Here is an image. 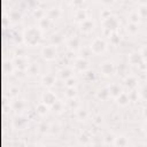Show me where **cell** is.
<instances>
[{"mask_svg": "<svg viewBox=\"0 0 147 147\" xmlns=\"http://www.w3.org/2000/svg\"><path fill=\"white\" fill-rule=\"evenodd\" d=\"M100 1H102L105 5H109V3H111V2H113V0H100Z\"/></svg>", "mask_w": 147, "mask_h": 147, "instance_id": "38", "label": "cell"}, {"mask_svg": "<svg viewBox=\"0 0 147 147\" xmlns=\"http://www.w3.org/2000/svg\"><path fill=\"white\" fill-rule=\"evenodd\" d=\"M13 107L15 110H23L25 108V102L23 100H16V101H14Z\"/></svg>", "mask_w": 147, "mask_h": 147, "instance_id": "27", "label": "cell"}, {"mask_svg": "<svg viewBox=\"0 0 147 147\" xmlns=\"http://www.w3.org/2000/svg\"><path fill=\"white\" fill-rule=\"evenodd\" d=\"M39 129H40V131H41V132H47L51 127H49V125H48V124L42 123V125H40V127H39Z\"/></svg>", "mask_w": 147, "mask_h": 147, "instance_id": "36", "label": "cell"}, {"mask_svg": "<svg viewBox=\"0 0 147 147\" xmlns=\"http://www.w3.org/2000/svg\"><path fill=\"white\" fill-rule=\"evenodd\" d=\"M26 71H28L30 75H37V74L39 72V68H38V65H37L36 63H32V64L29 65V68H28Z\"/></svg>", "mask_w": 147, "mask_h": 147, "instance_id": "29", "label": "cell"}, {"mask_svg": "<svg viewBox=\"0 0 147 147\" xmlns=\"http://www.w3.org/2000/svg\"><path fill=\"white\" fill-rule=\"evenodd\" d=\"M108 88H109L110 95H111V96H114V98H117V96L122 93V90H121L119 85H117V84H113V85H110Z\"/></svg>", "mask_w": 147, "mask_h": 147, "instance_id": "16", "label": "cell"}, {"mask_svg": "<svg viewBox=\"0 0 147 147\" xmlns=\"http://www.w3.org/2000/svg\"><path fill=\"white\" fill-rule=\"evenodd\" d=\"M14 65L16 68H18L20 70H28V68H29L30 64H29V61H28L26 57H24V56H17L15 59V61H14Z\"/></svg>", "mask_w": 147, "mask_h": 147, "instance_id": "9", "label": "cell"}, {"mask_svg": "<svg viewBox=\"0 0 147 147\" xmlns=\"http://www.w3.org/2000/svg\"><path fill=\"white\" fill-rule=\"evenodd\" d=\"M55 101H56V95H55L53 92H51V91L45 92V93L42 94V96H41V102H44V103L47 105L48 107H52Z\"/></svg>", "mask_w": 147, "mask_h": 147, "instance_id": "8", "label": "cell"}, {"mask_svg": "<svg viewBox=\"0 0 147 147\" xmlns=\"http://www.w3.org/2000/svg\"><path fill=\"white\" fill-rule=\"evenodd\" d=\"M130 144V141H129V139L127 138H125V137H116V138H114V142H113V145H116V146H126V145H129Z\"/></svg>", "mask_w": 147, "mask_h": 147, "instance_id": "19", "label": "cell"}, {"mask_svg": "<svg viewBox=\"0 0 147 147\" xmlns=\"http://www.w3.org/2000/svg\"><path fill=\"white\" fill-rule=\"evenodd\" d=\"M138 30H139V26H138V24H136V23H129L127 24V26H126V31H127V33H130V34H136L137 32H138Z\"/></svg>", "mask_w": 147, "mask_h": 147, "instance_id": "22", "label": "cell"}, {"mask_svg": "<svg viewBox=\"0 0 147 147\" xmlns=\"http://www.w3.org/2000/svg\"><path fill=\"white\" fill-rule=\"evenodd\" d=\"M40 55L45 61H54L57 57V49L56 46L51 44V45H46L41 48L40 51Z\"/></svg>", "mask_w": 147, "mask_h": 147, "instance_id": "4", "label": "cell"}, {"mask_svg": "<svg viewBox=\"0 0 147 147\" xmlns=\"http://www.w3.org/2000/svg\"><path fill=\"white\" fill-rule=\"evenodd\" d=\"M42 39V30L39 26H29L23 32V41L30 47H36Z\"/></svg>", "mask_w": 147, "mask_h": 147, "instance_id": "1", "label": "cell"}, {"mask_svg": "<svg viewBox=\"0 0 147 147\" xmlns=\"http://www.w3.org/2000/svg\"><path fill=\"white\" fill-rule=\"evenodd\" d=\"M124 83L129 88H134L138 85V80L134 76H126L125 79H124Z\"/></svg>", "mask_w": 147, "mask_h": 147, "instance_id": "14", "label": "cell"}, {"mask_svg": "<svg viewBox=\"0 0 147 147\" xmlns=\"http://www.w3.org/2000/svg\"><path fill=\"white\" fill-rule=\"evenodd\" d=\"M101 24H102L103 31H105L106 33H108L109 36L113 34V33H115V32L117 31L118 26H119V22H118L117 17H115V16H113V15H108V16L103 17Z\"/></svg>", "mask_w": 147, "mask_h": 147, "instance_id": "2", "label": "cell"}, {"mask_svg": "<svg viewBox=\"0 0 147 147\" xmlns=\"http://www.w3.org/2000/svg\"><path fill=\"white\" fill-rule=\"evenodd\" d=\"M47 16H48L52 21H54V20H56V18H59V17L61 16V11H60L59 8H52V9L48 11Z\"/></svg>", "mask_w": 147, "mask_h": 147, "instance_id": "20", "label": "cell"}, {"mask_svg": "<svg viewBox=\"0 0 147 147\" xmlns=\"http://www.w3.org/2000/svg\"><path fill=\"white\" fill-rule=\"evenodd\" d=\"M139 54H140V56H141L142 61H144V62H147V45H145V46H142V47H141V49H140Z\"/></svg>", "mask_w": 147, "mask_h": 147, "instance_id": "31", "label": "cell"}, {"mask_svg": "<svg viewBox=\"0 0 147 147\" xmlns=\"http://www.w3.org/2000/svg\"><path fill=\"white\" fill-rule=\"evenodd\" d=\"M108 48V44L106 42V40L101 37H95L91 44H90V49L93 54L95 55H100V54H103Z\"/></svg>", "mask_w": 147, "mask_h": 147, "instance_id": "3", "label": "cell"}, {"mask_svg": "<svg viewBox=\"0 0 147 147\" xmlns=\"http://www.w3.org/2000/svg\"><path fill=\"white\" fill-rule=\"evenodd\" d=\"M60 77L62 78V79H68V78H70V77H72V71L70 70V69H68V68H65V69H61L60 70Z\"/></svg>", "mask_w": 147, "mask_h": 147, "instance_id": "23", "label": "cell"}, {"mask_svg": "<svg viewBox=\"0 0 147 147\" xmlns=\"http://www.w3.org/2000/svg\"><path fill=\"white\" fill-rule=\"evenodd\" d=\"M144 116H145L146 119H147V107H145V109H144Z\"/></svg>", "mask_w": 147, "mask_h": 147, "instance_id": "39", "label": "cell"}, {"mask_svg": "<svg viewBox=\"0 0 147 147\" xmlns=\"http://www.w3.org/2000/svg\"><path fill=\"white\" fill-rule=\"evenodd\" d=\"M139 94H140V96H141V99H144L145 101H147V84L142 86V88L140 90V92H139Z\"/></svg>", "mask_w": 147, "mask_h": 147, "instance_id": "33", "label": "cell"}, {"mask_svg": "<svg viewBox=\"0 0 147 147\" xmlns=\"http://www.w3.org/2000/svg\"><path fill=\"white\" fill-rule=\"evenodd\" d=\"M116 100H117V103H118V105H121V106H126V105L130 102V96H129L125 92H122V93L116 98Z\"/></svg>", "mask_w": 147, "mask_h": 147, "instance_id": "15", "label": "cell"}, {"mask_svg": "<svg viewBox=\"0 0 147 147\" xmlns=\"http://www.w3.org/2000/svg\"><path fill=\"white\" fill-rule=\"evenodd\" d=\"M98 96H99L100 99H102V100H106V99L110 98L111 95H110L109 88H102V90H100L99 93H98Z\"/></svg>", "mask_w": 147, "mask_h": 147, "instance_id": "24", "label": "cell"}, {"mask_svg": "<svg viewBox=\"0 0 147 147\" xmlns=\"http://www.w3.org/2000/svg\"><path fill=\"white\" fill-rule=\"evenodd\" d=\"M55 80H56V78H55V76H54L53 74H46V75H44V76L41 77V84H42L44 86H46V87H52V86H54Z\"/></svg>", "mask_w": 147, "mask_h": 147, "instance_id": "10", "label": "cell"}, {"mask_svg": "<svg viewBox=\"0 0 147 147\" xmlns=\"http://www.w3.org/2000/svg\"><path fill=\"white\" fill-rule=\"evenodd\" d=\"M129 61H130V63L133 64V65H137L138 63L144 62L139 53H132V54L130 55V57H129ZM138 65H139V64H138Z\"/></svg>", "mask_w": 147, "mask_h": 147, "instance_id": "17", "label": "cell"}, {"mask_svg": "<svg viewBox=\"0 0 147 147\" xmlns=\"http://www.w3.org/2000/svg\"><path fill=\"white\" fill-rule=\"evenodd\" d=\"M75 17L79 21V23L83 22L84 20L88 18V17H87V13H86L84 9H82V8H78V9L76 10V13H75Z\"/></svg>", "mask_w": 147, "mask_h": 147, "instance_id": "18", "label": "cell"}, {"mask_svg": "<svg viewBox=\"0 0 147 147\" xmlns=\"http://www.w3.org/2000/svg\"><path fill=\"white\" fill-rule=\"evenodd\" d=\"M52 20L48 17V16H42L41 18H39V28L41 29V30H44V29H49V26L52 25Z\"/></svg>", "mask_w": 147, "mask_h": 147, "instance_id": "12", "label": "cell"}, {"mask_svg": "<svg viewBox=\"0 0 147 147\" xmlns=\"http://www.w3.org/2000/svg\"><path fill=\"white\" fill-rule=\"evenodd\" d=\"M65 95H67V98L74 100V98L77 96V90L75 87H68L67 88V92H65Z\"/></svg>", "mask_w": 147, "mask_h": 147, "instance_id": "25", "label": "cell"}, {"mask_svg": "<svg viewBox=\"0 0 147 147\" xmlns=\"http://www.w3.org/2000/svg\"><path fill=\"white\" fill-rule=\"evenodd\" d=\"M144 130H145V132L147 133V119H146V122H145V124H144Z\"/></svg>", "mask_w": 147, "mask_h": 147, "instance_id": "40", "label": "cell"}, {"mask_svg": "<svg viewBox=\"0 0 147 147\" xmlns=\"http://www.w3.org/2000/svg\"><path fill=\"white\" fill-rule=\"evenodd\" d=\"M79 29L84 33H90L94 29V22L92 21V18H86L79 23Z\"/></svg>", "mask_w": 147, "mask_h": 147, "instance_id": "7", "label": "cell"}, {"mask_svg": "<svg viewBox=\"0 0 147 147\" xmlns=\"http://www.w3.org/2000/svg\"><path fill=\"white\" fill-rule=\"evenodd\" d=\"M138 13H139L140 17L146 16V15H147V5H145V6H140V8L138 9Z\"/></svg>", "mask_w": 147, "mask_h": 147, "instance_id": "34", "label": "cell"}, {"mask_svg": "<svg viewBox=\"0 0 147 147\" xmlns=\"http://www.w3.org/2000/svg\"><path fill=\"white\" fill-rule=\"evenodd\" d=\"M13 125H14V127H16L18 130H23L28 125V118L24 116H17L13 121Z\"/></svg>", "mask_w": 147, "mask_h": 147, "instance_id": "11", "label": "cell"}, {"mask_svg": "<svg viewBox=\"0 0 147 147\" xmlns=\"http://www.w3.org/2000/svg\"><path fill=\"white\" fill-rule=\"evenodd\" d=\"M77 116L79 119H85L87 117V111L85 109H78L77 110Z\"/></svg>", "mask_w": 147, "mask_h": 147, "instance_id": "32", "label": "cell"}, {"mask_svg": "<svg viewBox=\"0 0 147 147\" xmlns=\"http://www.w3.org/2000/svg\"><path fill=\"white\" fill-rule=\"evenodd\" d=\"M52 108L54 109V111L56 110L57 113H61V111L63 110V103H62L61 101H59V100H56V101L54 102V105L52 106Z\"/></svg>", "mask_w": 147, "mask_h": 147, "instance_id": "30", "label": "cell"}, {"mask_svg": "<svg viewBox=\"0 0 147 147\" xmlns=\"http://www.w3.org/2000/svg\"><path fill=\"white\" fill-rule=\"evenodd\" d=\"M84 3V0H71V5L75 6L76 8H79Z\"/></svg>", "mask_w": 147, "mask_h": 147, "instance_id": "35", "label": "cell"}, {"mask_svg": "<svg viewBox=\"0 0 147 147\" xmlns=\"http://www.w3.org/2000/svg\"><path fill=\"white\" fill-rule=\"evenodd\" d=\"M68 46H69V48L72 49V51L79 49V47H80V39H79L78 37H72V38L68 41Z\"/></svg>", "mask_w": 147, "mask_h": 147, "instance_id": "13", "label": "cell"}, {"mask_svg": "<svg viewBox=\"0 0 147 147\" xmlns=\"http://www.w3.org/2000/svg\"><path fill=\"white\" fill-rule=\"evenodd\" d=\"M74 68L79 72H86L88 69V61L85 57H78L74 62Z\"/></svg>", "mask_w": 147, "mask_h": 147, "instance_id": "6", "label": "cell"}, {"mask_svg": "<svg viewBox=\"0 0 147 147\" xmlns=\"http://www.w3.org/2000/svg\"><path fill=\"white\" fill-rule=\"evenodd\" d=\"M137 3H139V6H145L147 5V0H136Z\"/></svg>", "mask_w": 147, "mask_h": 147, "instance_id": "37", "label": "cell"}, {"mask_svg": "<svg viewBox=\"0 0 147 147\" xmlns=\"http://www.w3.org/2000/svg\"><path fill=\"white\" fill-rule=\"evenodd\" d=\"M115 64H114V62H111V61H109V60H107V61H105V62H102L101 64H100V71H101V74L103 75V76H106V77H109V76H111L114 72H115Z\"/></svg>", "mask_w": 147, "mask_h": 147, "instance_id": "5", "label": "cell"}, {"mask_svg": "<svg viewBox=\"0 0 147 147\" xmlns=\"http://www.w3.org/2000/svg\"><path fill=\"white\" fill-rule=\"evenodd\" d=\"M129 18H130V22H131V23H136V24H138L139 21H140V15H139L138 11H133V13L130 14Z\"/></svg>", "mask_w": 147, "mask_h": 147, "instance_id": "26", "label": "cell"}, {"mask_svg": "<svg viewBox=\"0 0 147 147\" xmlns=\"http://www.w3.org/2000/svg\"><path fill=\"white\" fill-rule=\"evenodd\" d=\"M9 18L13 21V22H20L22 20V14L21 11L18 10H11L9 13Z\"/></svg>", "mask_w": 147, "mask_h": 147, "instance_id": "21", "label": "cell"}, {"mask_svg": "<svg viewBox=\"0 0 147 147\" xmlns=\"http://www.w3.org/2000/svg\"><path fill=\"white\" fill-rule=\"evenodd\" d=\"M37 111H38L40 115H45V114L48 111V106L45 105L44 102H40V103L38 105V107H37Z\"/></svg>", "mask_w": 147, "mask_h": 147, "instance_id": "28", "label": "cell"}]
</instances>
